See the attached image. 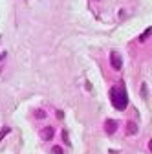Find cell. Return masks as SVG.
Returning <instances> with one entry per match:
<instances>
[{
  "label": "cell",
  "mask_w": 152,
  "mask_h": 154,
  "mask_svg": "<svg viewBox=\"0 0 152 154\" xmlns=\"http://www.w3.org/2000/svg\"><path fill=\"white\" fill-rule=\"evenodd\" d=\"M112 103L114 106H116L117 110H125L126 105H128V95H126V90L123 86H116V88H112Z\"/></svg>",
  "instance_id": "obj_1"
},
{
  "label": "cell",
  "mask_w": 152,
  "mask_h": 154,
  "mask_svg": "<svg viewBox=\"0 0 152 154\" xmlns=\"http://www.w3.org/2000/svg\"><path fill=\"white\" fill-rule=\"evenodd\" d=\"M110 63H112V66L116 68V70H121V66H123V61H121V57L117 53H112L110 55Z\"/></svg>",
  "instance_id": "obj_2"
},
{
  "label": "cell",
  "mask_w": 152,
  "mask_h": 154,
  "mask_svg": "<svg viewBox=\"0 0 152 154\" xmlns=\"http://www.w3.org/2000/svg\"><path fill=\"white\" fill-rule=\"evenodd\" d=\"M105 130L108 132V134H114L117 130V121H114V119H106L105 121Z\"/></svg>",
  "instance_id": "obj_3"
},
{
  "label": "cell",
  "mask_w": 152,
  "mask_h": 154,
  "mask_svg": "<svg viewBox=\"0 0 152 154\" xmlns=\"http://www.w3.org/2000/svg\"><path fill=\"white\" fill-rule=\"evenodd\" d=\"M53 134H55V132H53V128H51V127H46V128H44V132H42V140L50 141V140L53 138Z\"/></svg>",
  "instance_id": "obj_4"
},
{
  "label": "cell",
  "mask_w": 152,
  "mask_h": 154,
  "mask_svg": "<svg viewBox=\"0 0 152 154\" xmlns=\"http://www.w3.org/2000/svg\"><path fill=\"white\" fill-rule=\"evenodd\" d=\"M126 130H128V134H136L138 132V125L136 123H128L126 125Z\"/></svg>",
  "instance_id": "obj_5"
},
{
  "label": "cell",
  "mask_w": 152,
  "mask_h": 154,
  "mask_svg": "<svg viewBox=\"0 0 152 154\" xmlns=\"http://www.w3.org/2000/svg\"><path fill=\"white\" fill-rule=\"evenodd\" d=\"M37 118H46V112L44 110H37Z\"/></svg>",
  "instance_id": "obj_6"
},
{
  "label": "cell",
  "mask_w": 152,
  "mask_h": 154,
  "mask_svg": "<svg viewBox=\"0 0 152 154\" xmlns=\"http://www.w3.org/2000/svg\"><path fill=\"white\" fill-rule=\"evenodd\" d=\"M53 154H62V149L61 147H53Z\"/></svg>",
  "instance_id": "obj_7"
},
{
  "label": "cell",
  "mask_w": 152,
  "mask_h": 154,
  "mask_svg": "<svg viewBox=\"0 0 152 154\" xmlns=\"http://www.w3.org/2000/svg\"><path fill=\"white\" fill-rule=\"evenodd\" d=\"M148 33H150V29H147V31L141 35V41H145V37H148Z\"/></svg>",
  "instance_id": "obj_8"
}]
</instances>
